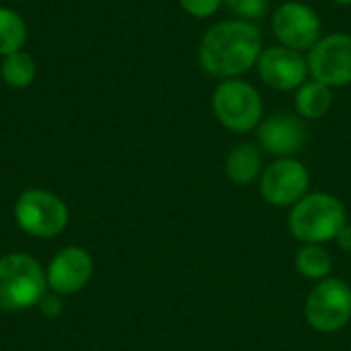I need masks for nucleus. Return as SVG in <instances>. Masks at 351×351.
<instances>
[{"label":"nucleus","mask_w":351,"mask_h":351,"mask_svg":"<svg viewBox=\"0 0 351 351\" xmlns=\"http://www.w3.org/2000/svg\"><path fill=\"white\" fill-rule=\"evenodd\" d=\"M331 2H335V4H343V6L351 4V0H331Z\"/></svg>","instance_id":"4be33fe9"},{"label":"nucleus","mask_w":351,"mask_h":351,"mask_svg":"<svg viewBox=\"0 0 351 351\" xmlns=\"http://www.w3.org/2000/svg\"><path fill=\"white\" fill-rule=\"evenodd\" d=\"M177 2L181 4V8L187 14H191L195 19L212 16L220 8V4H222V0H177Z\"/></svg>","instance_id":"6ab92c4d"},{"label":"nucleus","mask_w":351,"mask_h":351,"mask_svg":"<svg viewBox=\"0 0 351 351\" xmlns=\"http://www.w3.org/2000/svg\"><path fill=\"white\" fill-rule=\"evenodd\" d=\"M335 243H337V247H339L343 253H351V222L350 220L343 224V228H341V230H339V234L335 237Z\"/></svg>","instance_id":"412c9836"},{"label":"nucleus","mask_w":351,"mask_h":351,"mask_svg":"<svg viewBox=\"0 0 351 351\" xmlns=\"http://www.w3.org/2000/svg\"><path fill=\"white\" fill-rule=\"evenodd\" d=\"M308 72L315 80L341 88L351 84V35L331 33L321 37L306 56Z\"/></svg>","instance_id":"1a4fd4ad"},{"label":"nucleus","mask_w":351,"mask_h":351,"mask_svg":"<svg viewBox=\"0 0 351 351\" xmlns=\"http://www.w3.org/2000/svg\"><path fill=\"white\" fill-rule=\"evenodd\" d=\"M304 319L317 333H337L351 323V286L341 278H327L313 286L304 302Z\"/></svg>","instance_id":"423d86ee"},{"label":"nucleus","mask_w":351,"mask_h":351,"mask_svg":"<svg viewBox=\"0 0 351 351\" xmlns=\"http://www.w3.org/2000/svg\"><path fill=\"white\" fill-rule=\"evenodd\" d=\"M294 267L302 278L321 282L333 274V255L325 249V245H302L296 251Z\"/></svg>","instance_id":"2eb2a0df"},{"label":"nucleus","mask_w":351,"mask_h":351,"mask_svg":"<svg viewBox=\"0 0 351 351\" xmlns=\"http://www.w3.org/2000/svg\"><path fill=\"white\" fill-rule=\"evenodd\" d=\"M93 274H95V259L84 247L78 245L60 249L45 267L49 292L62 298L84 290L93 280Z\"/></svg>","instance_id":"9d476101"},{"label":"nucleus","mask_w":351,"mask_h":351,"mask_svg":"<svg viewBox=\"0 0 351 351\" xmlns=\"http://www.w3.org/2000/svg\"><path fill=\"white\" fill-rule=\"evenodd\" d=\"M257 140L259 146L274 158H292L304 148L308 132L298 113L276 111L263 117L257 125Z\"/></svg>","instance_id":"f8f14e48"},{"label":"nucleus","mask_w":351,"mask_h":351,"mask_svg":"<svg viewBox=\"0 0 351 351\" xmlns=\"http://www.w3.org/2000/svg\"><path fill=\"white\" fill-rule=\"evenodd\" d=\"M263 51V37L255 23L241 19H226L212 25L199 39L197 60L210 76L228 80L241 78Z\"/></svg>","instance_id":"f257e3e1"},{"label":"nucleus","mask_w":351,"mask_h":351,"mask_svg":"<svg viewBox=\"0 0 351 351\" xmlns=\"http://www.w3.org/2000/svg\"><path fill=\"white\" fill-rule=\"evenodd\" d=\"M224 173L234 185H251L263 173L261 150L253 142H241L232 146L224 160Z\"/></svg>","instance_id":"ddd939ff"},{"label":"nucleus","mask_w":351,"mask_h":351,"mask_svg":"<svg viewBox=\"0 0 351 351\" xmlns=\"http://www.w3.org/2000/svg\"><path fill=\"white\" fill-rule=\"evenodd\" d=\"M49 292L45 267L29 253L14 251L0 257V311L21 313L37 308Z\"/></svg>","instance_id":"7ed1b4c3"},{"label":"nucleus","mask_w":351,"mask_h":351,"mask_svg":"<svg viewBox=\"0 0 351 351\" xmlns=\"http://www.w3.org/2000/svg\"><path fill=\"white\" fill-rule=\"evenodd\" d=\"M294 107L302 119H321L333 107V88L311 78L294 90Z\"/></svg>","instance_id":"4468645a"},{"label":"nucleus","mask_w":351,"mask_h":351,"mask_svg":"<svg viewBox=\"0 0 351 351\" xmlns=\"http://www.w3.org/2000/svg\"><path fill=\"white\" fill-rule=\"evenodd\" d=\"M0 74H2V80L10 88H27L35 80L37 66H35L33 56L21 49V51L4 56L0 64Z\"/></svg>","instance_id":"dca6fc26"},{"label":"nucleus","mask_w":351,"mask_h":351,"mask_svg":"<svg viewBox=\"0 0 351 351\" xmlns=\"http://www.w3.org/2000/svg\"><path fill=\"white\" fill-rule=\"evenodd\" d=\"M255 68L263 84L280 93L300 88L311 76L306 56L286 45L263 47Z\"/></svg>","instance_id":"9b49d317"},{"label":"nucleus","mask_w":351,"mask_h":351,"mask_svg":"<svg viewBox=\"0 0 351 351\" xmlns=\"http://www.w3.org/2000/svg\"><path fill=\"white\" fill-rule=\"evenodd\" d=\"M212 111L222 128L232 134H249L263 119V99L259 90L243 80H220L212 93Z\"/></svg>","instance_id":"39448f33"},{"label":"nucleus","mask_w":351,"mask_h":351,"mask_svg":"<svg viewBox=\"0 0 351 351\" xmlns=\"http://www.w3.org/2000/svg\"><path fill=\"white\" fill-rule=\"evenodd\" d=\"M346 222V204L329 191L306 193L288 214V228L302 245H325L335 241Z\"/></svg>","instance_id":"f03ea898"},{"label":"nucleus","mask_w":351,"mask_h":351,"mask_svg":"<svg viewBox=\"0 0 351 351\" xmlns=\"http://www.w3.org/2000/svg\"><path fill=\"white\" fill-rule=\"evenodd\" d=\"M311 187V173L298 158H276L259 177L261 197L274 208H292Z\"/></svg>","instance_id":"0eeeda50"},{"label":"nucleus","mask_w":351,"mask_h":351,"mask_svg":"<svg viewBox=\"0 0 351 351\" xmlns=\"http://www.w3.org/2000/svg\"><path fill=\"white\" fill-rule=\"evenodd\" d=\"M27 41V23L25 19L8 8L0 6V56H8L21 51Z\"/></svg>","instance_id":"f3484780"},{"label":"nucleus","mask_w":351,"mask_h":351,"mask_svg":"<svg viewBox=\"0 0 351 351\" xmlns=\"http://www.w3.org/2000/svg\"><path fill=\"white\" fill-rule=\"evenodd\" d=\"M321 19L317 10L300 0H288L280 4L271 14V31L280 45L296 51H308L321 35Z\"/></svg>","instance_id":"6e6552de"},{"label":"nucleus","mask_w":351,"mask_h":351,"mask_svg":"<svg viewBox=\"0 0 351 351\" xmlns=\"http://www.w3.org/2000/svg\"><path fill=\"white\" fill-rule=\"evenodd\" d=\"M39 313L43 315V317H47V319H58L62 313H64V300H62V296H58V294H53V292H47L45 296H43V300L39 302Z\"/></svg>","instance_id":"aec40b11"},{"label":"nucleus","mask_w":351,"mask_h":351,"mask_svg":"<svg viewBox=\"0 0 351 351\" xmlns=\"http://www.w3.org/2000/svg\"><path fill=\"white\" fill-rule=\"evenodd\" d=\"M222 4H226L234 19L249 23L261 21L269 10V0H222Z\"/></svg>","instance_id":"a211bd4d"},{"label":"nucleus","mask_w":351,"mask_h":351,"mask_svg":"<svg viewBox=\"0 0 351 351\" xmlns=\"http://www.w3.org/2000/svg\"><path fill=\"white\" fill-rule=\"evenodd\" d=\"M12 216L16 226L33 239H56L70 222V210L66 202L41 187H29L19 193Z\"/></svg>","instance_id":"20e7f679"}]
</instances>
